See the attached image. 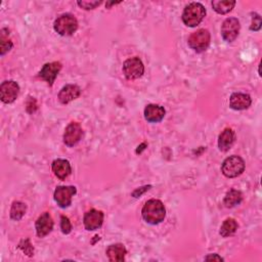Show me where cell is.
I'll return each instance as SVG.
<instances>
[{
  "instance_id": "obj_21",
  "label": "cell",
  "mask_w": 262,
  "mask_h": 262,
  "mask_svg": "<svg viewBox=\"0 0 262 262\" xmlns=\"http://www.w3.org/2000/svg\"><path fill=\"white\" fill-rule=\"evenodd\" d=\"M235 5L234 0H215L212 1L213 9L219 14H225L232 10Z\"/></svg>"
},
{
  "instance_id": "obj_24",
  "label": "cell",
  "mask_w": 262,
  "mask_h": 262,
  "mask_svg": "<svg viewBox=\"0 0 262 262\" xmlns=\"http://www.w3.org/2000/svg\"><path fill=\"white\" fill-rule=\"evenodd\" d=\"M5 29L1 30V36H0V54L4 55L7 51H9L12 47V42L8 40V34L4 33Z\"/></svg>"
},
{
  "instance_id": "obj_1",
  "label": "cell",
  "mask_w": 262,
  "mask_h": 262,
  "mask_svg": "<svg viewBox=\"0 0 262 262\" xmlns=\"http://www.w3.org/2000/svg\"><path fill=\"white\" fill-rule=\"evenodd\" d=\"M142 218L145 222L156 225L161 223L166 216V209L164 204L160 200H148L141 211Z\"/></svg>"
},
{
  "instance_id": "obj_2",
  "label": "cell",
  "mask_w": 262,
  "mask_h": 262,
  "mask_svg": "<svg viewBox=\"0 0 262 262\" xmlns=\"http://www.w3.org/2000/svg\"><path fill=\"white\" fill-rule=\"evenodd\" d=\"M206 8L199 2H191L185 6L182 12V21L187 27H196L204 19Z\"/></svg>"
},
{
  "instance_id": "obj_5",
  "label": "cell",
  "mask_w": 262,
  "mask_h": 262,
  "mask_svg": "<svg viewBox=\"0 0 262 262\" xmlns=\"http://www.w3.org/2000/svg\"><path fill=\"white\" fill-rule=\"evenodd\" d=\"M210 41H211V36L209 31L206 29H200L189 35L187 43H188V46L194 51L203 52L209 47Z\"/></svg>"
},
{
  "instance_id": "obj_4",
  "label": "cell",
  "mask_w": 262,
  "mask_h": 262,
  "mask_svg": "<svg viewBox=\"0 0 262 262\" xmlns=\"http://www.w3.org/2000/svg\"><path fill=\"white\" fill-rule=\"evenodd\" d=\"M245 170V162L238 156H230L226 158L221 166V171L224 176L234 178L239 176Z\"/></svg>"
},
{
  "instance_id": "obj_28",
  "label": "cell",
  "mask_w": 262,
  "mask_h": 262,
  "mask_svg": "<svg viewBox=\"0 0 262 262\" xmlns=\"http://www.w3.org/2000/svg\"><path fill=\"white\" fill-rule=\"evenodd\" d=\"M77 4L81 8L89 10V9H94L97 6H99L101 4V1H78Z\"/></svg>"
},
{
  "instance_id": "obj_20",
  "label": "cell",
  "mask_w": 262,
  "mask_h": 262,
  "mask_svg": "<svg viewBox=\"0 0 262 262\" xmlns=\"http://www.w3.org/2000/svg\"><path fill=\"white\" fill-rule=\"evenodd\" d=\"M242 200H243L242 192L239 190L231 188L226 192L223 203L226 208H232V207L238 205L242 202Z\"/></svg>"
},
{
  "instance_id": "obj_27",
  "label": "cell",
  "mask_w": 262,
  "mask_h": 262,
  "mask_svg": "<svg viewBox=\"0 0 262 262\" xmlns=\"http://www.w3.org/2000/svg\"><path fill=\"white\" fill-rule=\"evenodd\" d=\"M60 229H61L62 233H64V234H69L72 231V224H71L69 218L64 215H62L60 217Z\"/></svg>"
},
{
  "instance_id": "obj_17",
  "label": "cell",
  "mask_w": 262,
  "mask_h": 262,
  "mask_svg": "<svg viewBox=\"0 0 262 262\" xmlns=\"http://www.w3.org/2000/svg\"><path fill=\"white\" fill-rule=\"evenodd\" d=\"M52 171L54 175L60 180L66 179L72 172L70 162L64 159H57L52 162Z\"/></svg>"
},
{
  "instance_id": "obj_23",
  "label": "cell",
  "mask_w": 262,
  "mask_h": 262,
  "mask_svg": "<svg viewBox=\"0 0 262 262\" xmlns=\"http://www.w3.org/2000/svg\"><path fill=\"white\" fill-rule=\"evenodd\" d=\"M27 211V206L25 203L19 202V201H15L12 203L11 205V209H10V218L13 220H20L21 217L26 214Z\"/></svg>"
},
{
  "instance_id": "obj_19",
  "label": "cell",
  "mask_w": 262,
  "mask_h": 262,
  "mask_svg": "<svg viewBox=\"0 0 262 262\" xmlns=\"http://www.w3.org/2000/svg\"><path fill=\"white\" fill-rule=\"evenodd\" d=\"M235 135L232 129L225 128L218 137V147L221 151H227L233 144Z\"/></svg>"
},
{
  "instance_id": "obj_30",
  "label": "cell",
  "mask_w": 262,
  "mask_h": 262,
  "mask_svg": "<svg viewBox=\"0 0 262 262\" xmlns=\"http://www.w3.org/2000/svg\"><path fill=\"white\" fill-rule=\"evenodd\" d=\"M206 261H223V258L217 254H209L205 257Z\"/></svg>"
},
{
  "instance_id": "obj_15",
  "label": "cell",
  "mask_w": 262,
  "mask_h": 262,
  "mask_svg": "<svg viewBox=\"0 0 262 262\" xmlns=\"http://www.w3.org/2000/svg\"><path fill=\"white\" fill-rule=\"evenodd\" d=\"M252 103L251 96L246 93L235 92L230 95L229 106L235 111H242L248 108Z\"/></svg>"
},
{
  "instance_id": "obj_29",
  "label": "cell",
  "mask_w": 262,
  "mask_h": 262,
  "mask_svg": "<svg viewBox=\"0 0 262 262\" xmlns=\"http://www.w3.org/2000/svg\"><path fill=\"white\" fill-rule=\"evenodd\" d=\"M151 187V185H144V186H142V187H138V188H136L133 192H132V196H134V198H139L142 193H144L146 190H148L149 188Z\"/></svg>"
},
{
  "instance_id": "obj_12",
  "label": "cell",
  "mask_w": 262,
  "mask_h": 262,
  "mask_svg": "<svg viewBox=\"0 0 262 262\" xmlns=\"http://www.w3.org/2000/svg\"><path fill=\"white\" fill-rule=\"evenodd\" d=\"M84 226L87 230L98 229L103 223V213L101 211L91 209L84 215Z\"/></svg>"
},
{
  "instance_id": "obj_22",
  "label": "cell",
  "mask_w": 262,
  "mask_h": 262,
  "mask_svg": "<svg viewBox=\"0 0 262 262\" xmlns=\"http://www.w3.org/2000/svg\"><path fill=\"white\" fill-rule=\"evenodd\" d=\"M237 229V222L233 218H227L223 221L222 225L220 226L219 233L223 237H227L235 232Z\"/></svg>"
},
{
  "instance_id": "obj_18",
  "label": "cell",
  "mask_w": 262,
  "mask_h": 262,
  "mask_svg": "<svg viewBox=\"0 0 262 262\" xmlns=\"http://www.w3.org/2000/svg\"><path fill=\"white\" fill-rule=\"evenodd\" d=\"M105 254L112 262H122L125 260L127 250L123 244H114L107 247Z\"/></svg>"
},
{
  "instance_id": "obj_6",
  "label": "cell",
  "mask_w": 262,
  "mask_h": 262,
  "mask_svg": "<svg viewBox=\"0 0 262 262\" xmlns=\"http://www.w3.org/2000/svg\"><path fill=\"white\" fill-rule=\"evenodd\" d=\"M123 73L128 80H135L143 75L144 66L138 57H131L125 60L123 64Z\"/></svg>"
},
{
  "instance_id": "obj_16",
  "label": "cell",
  "mask_w": 262,
  "mask_h": 262,
  "mask_svg": "<svg viewBox=\"0 0 262 262\" xmlns=\"http://www.w3.org/2000/svg\"><path fill=\"white\" fill-rule=\"evenodd\" d=\"M165 108L159 104H147L144 108V118L147 122L158 123L161 122L165 117Z\"/></svg>"
},
{
  "instance_id": "obj_8",
  "label": "cell",
  "mask_w": 262,
  "mask_h": 262,
  "mask_svg": "<svg viewBox=\"0 0 262 262\" xmlns=\"http://www.w3.org/2000/svg\"><path fill=\"white\" fill-rule=\"evenodd\" d=\"M241 25L237 18L228 17L221 26V36L226 42H232L238 36Z\"/></svg>"
},
{
  "instance_id": "obj_7",
  "label": "cell",
  "mask_w": 262,
  "mask_h": 262,
  "mask_svg": "<svg viewBox=\"0 0 262 262\" xmlns=\"http://www.w3.org/2000/svg\"><path fill=\"white\" fill-rule=\"evenodd\" d=\"M77 192V188L75 186H57L54 190V201L56 202V204L58 205V207L64 209L70 207V205L72 204V198L73 195H75Z\"/></svg>"
},
{
  "instance_id": "obj_9",
  "label": "cell",
  "mask_w": 262,
  "mask_h": 262,
  "mask_svg": "<svg viewBox=\"0 0 262 262\" xmlns=\"http://www.w3.org/2000/svg\"><path fill=\"white\" fill-rule=\"evenodd\" d=\"M19 93V86L16 82L9 80L0 85V98L4 103L13 102Z\"/></svg>"
},
{
  "instance_id": "obj_14",
  "label": "cell",
  "mask_w": 262,
  "mask_h": 262,
  "mask_svg": "<svg viewBox=\"0 0 262 262\" xmlns=\"http://www.w3.org/2000/svg\"><path fill=\"white\" fill-rule=\"evenodd\" d=\"M81 94V89L78 85L75 84H68L66 86H63L59 93H58V99L61 103L67 104L69 102H71L72 100L78 98Z\"/></svg>"
},
{
  "instance_id": "obj_26",
  "label": "cell",
  "mask_w": 262,
  "mask_h": 262,
  "mask_svg": "<svg viewBox=\"0 0 262 262\" xmlns=\"http://www.w3.org/2000/svg\"><path fill=\"white\" fill-rule=\"evenodd\" d=\"M261 25H262L261 16L256 12H252V23L250 26V30L251 31H259L261 29Z\"/></svg>"
},
{
  "instance_id": "obj_13",
  "label": "cell",
  "mask_w": 262,
  "mask_h": 262,
  "mask_svg": "<svg viewBox=\"0 0 262 262\" xmlns=\"http://www.w3.org/2000/svg\"><path fill=\"white\" fill-rule=\"evenodd\" d=\"M36 232L39 237H44L53 228V220L48 212L42 213L36 221Z\"/></svg>"
},
{
  "instance_id": "obj_10",
  "label": "cell",
  "mask_w": 262,
  "mask_h": 262,
  "mask_svg": "<svg viewBox=\"0 0 262 262\" xmlns=\"http://www.w3.org/2000/svg\"><path fill=\"white\" fill-rule=\"evenodd\" d=\"M82 135H83V130L81 125L77 122H72L67 126L64 130L63 143L70 147L74 146L80 141Z\"/></svg>"
},
{
  "instance_id": "obj_11",
  "label": "cell",
  "mask_w": 262,
  "mask_h": 262,
  "mask_svg": "<svg viewBox=\"0 0 262 262\" xmlns=\"http://www.w3.org/2000/svg\"><path fill=\"white\" fill-rule=\"evenodd\" d=\"M61 70V63L59 61H52L45 63L39 72V77L47 82L48 85H52L59 71Z\"/></svg>"
},
{
  "instance_id": "obj_3",
  "label": "cell",
  "mask_w": 262,
  "mask_h": 262,
  "mask_svg": "<svg viewBox=\"0 0 262 262\" xmlns=\"http://www.w3.org/2000/svg\"><path fill=\"white\" fill-rule=\"evenodd\" d=\"M53 28L55 32L61 36H71L78 29V20L74 15L64 13L55 19Z\"/></svg>"
},
{
  "instance_id": "obj_25",
  "label": "cell",
  "mask_w": 262,
  "mask_h": 262,
  "mask_svg": "<svg viewBox=\"0 0 262 262\" xmlns=\"http://www.w3.org/2000/svg\"><path fill=\"white\" fill-rule=\"evenodd\" d=\"M18 248L21 249L23 252H24L25 254H27L28 256H30V257H32V256L34 255V248H33V246L31 245L30 239H28V238L21 239L20 243H19V245H18Z\"/></svg>"
}]
</instances>
